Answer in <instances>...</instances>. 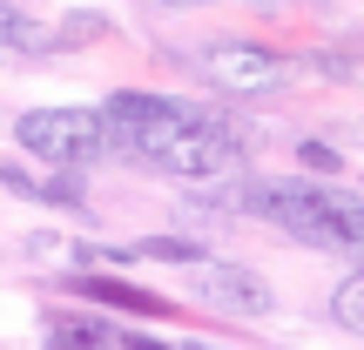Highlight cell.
<instances>
[{
	"instance_id": "6",
	"label": "cell",
	"mask_w": 364,
	"mask_h": 350,
	"mask_svg": "<svg viewBox=\"0 0 364 350\" xmlns=\"http://www.w3.org/2000/svg\"><path fill=\"white\" fill-rule=\"evenodd\" d=\"M75 290L88 303H108V310H129V317H169L176 310V303L156 297V290H135V283H122V276H95V270H81Z\"/></svg>"
},
{
	"instance_id": "7",
	"label": "cell",
	"mask_w": 364,
	"mask_h": 350,
	"mask_svg": "<svg viewBox=\"0 0 364 350\" xmlns=\"http://www.w3.org/2000/svg\"><path fill=\"white\" fill-rule=\"evenodd\" d=\"M41 54H54V27L0 0V61H41Z\"/></svg>"
},
{
	"instance_id": "15",
	"label": "cell",
	"mask_w": 364,
	"mask_h": 350,
	"mask_svg": "<svg viewBox=\"0 0 364 350\" xmlns=\"http://www.w3.org/2000/svg\"><path fill=\"white\" fill-rule=\"evenodd\" d=\"M0 182H7L14 195H27V202H34V195H41V182H34V175H21V169H14V162H0Z\"/></svg>"
},
{
	"instance_id": "17",
	"label": "cell",
	"mask_w": 364,
	"mask_h": 350,
	"mask_svg": "<svg viewBox=\"0 0 364 350\" xmlns=\"http://www.w3.org/2000/svg\"><path fill=\"white\" fill-rule=\"evenodd\" d=\"M169 7H203V0H169Z\"/></svg>"
},
{
	"instance_id": "8",
	"label": "cell",
	"mask_w": 364,
	"mask_h": 350,
	"mask_svg": "<svg viewBox=\"0 0 364 350\" xmlns=\"http://www.w3.org/2000/svg\"><path fill=\"white\" fill-rule=\"evenodd\" d=\"M129 256L135 263H209V249L196 243V236H142V243H129Z\"/></svg>"
},
{
	"instance_id": "11",
	"label": "cell",
	"mask_w": 364,
	"mask_h": 350,
	"mask_svg": "<svg viewBox=\"0 0 364 350\" xmlns=\"http://www.w3.org/2000/svg\"><path fill=\"white\" fill-rule=\"evenodd\" d=\"M331 222H338V249H351L364 263V195H338L331 189Z\"/></svg>"
},
{
	"instance_id": "3",
	"label": "cell",
	"mask_w": 364,
	"mask_h": 350,
	"mask_svg": "<svg viewBox=\"0 0 364 350\" xmlns=\"http://www.w3.org/2000/svg\"><path fill=\"white\" fill-rule=\"evenodd\" d=\"M203 75H209V88H223V94L270 102V94H284L290 81H297V61L277 54V48H257V40H216V48L203 54Z\"/></svg>"
},
{
	"instance_id": "4",
	"label": "cell",
	"mask_w": 364,
	"mask_h": 350,
	"mask_svg": "<svg viewBox=\"0 0 364 350\" xmlns=\"http://www.w3.org/2000/svg\"><path fill=\"white\" fill-rule=\"evenodd\" d=\"M203 108H189V102H169V94H135V88H122V94H108L102 102V121H108V148H129L135 162L149 155V148L162 142V135H176L182 121H196Z\"/></svg>"
},
{
	"instance_id": "14",
	"label": "cell",
	"mask_w": 364,
	"mask_h": 350,
	"mask_svg": "<svg viewBox=\"0 0 364 350\" xmlns=\"http://www.w3.org/2000/svg\"><path fill=\"white\" fill-rule=\"evenodd\" d=\"M297 169H304V175H338L344 155H338L331 142H297Z\"/></svg>"
},
{
	"instance_id": "1",
	"label": "cell",
	"mask_w": 364,
	"mask_h": 350,
	"mask_svg": "<svg viewBox=\"0 0 364 350\" xmlns=\"http://www.w3.org/2000/svg\"><path fill=\"white\" fill-rule=\"evenodd\" d=\"M14 142L41 169H88L108 148V121H102V108H27L14 121Z\"/></svg>"
},
{
	"instance_id": "10",
	"label": "cell",
	"mask_w": 364,
	"mask_h": 350,
	"mask_svg": "<svg viewBox=\"0 0 364 350\" xmlns=\"http://www.w3.org/2000/svg\"><path fill=\"white\" fill-rule=\"evenodd\" d=\"M331 324H338L344 337H364V270H351L331 290Z\"/></svg>"
},
{
	"instance_id": "13",
	"label": "cell",
	"mask_w": 364,
	"mask_h": 350,
	"mask_svg": "<svg viewBox=\"0 0 364 350\" xmlns=\"http://www.w3.org/2000/svg\"><path fill=\"white\" fill-rule=\"evenodd\" d=\"M81 169H54V182H41V195L34 202H54V209H81Z\"/></svg>"
},
{
	"instance_id": "9",
	"label": "cell",
	"mask_w": 364,
	"mask_h": 350,
	"mask_svg": "<svg viewBox=\"0 0 364 350\" xmlns=\"http://www.w3.org/2000/svg\"><path fill=\"white\" fill-rule=\"evenodd\" d=\"M48 337L54 344H81V350H95V344H135V337H122V330H108L102 317H48Z\"/></svg>"
},
{
	"instance_id": "12",
	"label": "cell",
	"mask_w": 364,
	"mask_h": 350,
	"mask_svg": "<svg viewBox=\"0 0 364 350\" xmlns=\"http://www.w3.org/2000/svg\"><path fill=\"white\" fill-rule=\"evenodd\" d=\"M102 34H115V21L75 7V13H61V27H54V48H88V40H102Z\"/></svg>"
},
{
	"instance_id": "16",
	"label": "cell",
	"mask_w": 364,
	"mask_h": 350,
	"mask_svg": "<svg viewBox=\"0 0 364 350\" xmlns=\"http://www.w3.org/2000/svg\"><path fill=\"white\" fill-rule=\"evenodd\" d=\"M250 7H284V0H250Z\"/></svg>"
},
{
	"instance_id": "5",
	"label": "cell",
	"mask_w": 364,
	"mask_h": 350,
	"mask_svg": "<svg viewBox=\"0 0 364 350\" xmlns=\"http://www.w3.org/2000/svg\"><path fill=\"white\" fill-rule=\"evenodd\" d=\"M196 303L223 317H270V283L257 270H236V263H196Z\"/></svg>"
},
{
	"instance_id": "2",
	"label": "cell",
	"mask_w": 364,
	"mask_h": 350,
	"mask_svg": "<svg viewBox=\"0 0 364 350\" xmlns=\"http://www.w3.org/2000/svg\"><path fill=\"white\" fill-rule=\"evenodd\" d=\"M142 162H149V169H162V175H176V182H223V175L243 169V142H236L223 121L196 115V121H182L176 135H162Z\"/></svg>"
}]
</instances>
